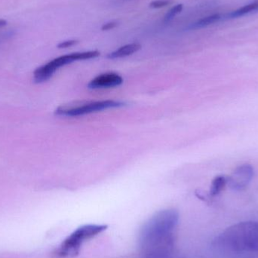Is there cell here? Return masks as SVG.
I'll use <instances>...</instances> for the list:
<instances>
[{"label": "cell", "mask_w": 258, "mask_h": 258, "mask_svg": "<svg viewBox=\"0 0 258 258\" xmlns=\"http://www.w3.org/2000/svg\"><path fill=\"white\" fill-rule=\"evenodd\" d=\"M227 258H258V222L245 221L226 229L214 242Z\"/></svg>", "instance_id": "1"}, {"label": "cell", "mask_w": 258, "mask_h": 258, "mask_svg": "<svg viewBox=\"0 0 258 258\" xmlns=\"http://www.w3.org/2000/svg\"><path fill=\"white\" fill-rule=\"evenodd\" d=\"M178 220V212L174 209H165L155 214L141 228V246L146 251L166 246L172 238Z\"/></svg>", "instance_id": "2"}, {"label": "cell", "mask_w": 258, "mask_h": 258, "mask_svg": "<svg viewBox=\"0 0 258 258\" xmlns=\"http://www.w3.org/2000/svg\"><path fill=\"white\" fill-rule=\"evenodd\" d=\"M104 224H86L74 230L64 239L57 250L60 257H73L80 252L82 245L89 239L101 234L107 229Z\"/></svg>", "instance_id": "3"}, {"label": "cell", "mask_w": 258, "mask_h": 258, "mask_svg": "<svg viewBox=\"0 0 258 258\" xmlns=\"http://www.w3.org/2000/svg\"><path fill=\"white\" fill-rule=\"evenodd\" d=\"M99 55L100 52L98 51H89L72 53V54L60 56V57L54 58V60L38 68L33 74L34 81L37 83H44V82L49 80L57 70L66 66V65L72 63L73 62L77 61V60L95 58Z\"/></svg>", "instance_id": "4"}, {"label": "cell", "mask_w": 258, "mask_h": 258, "mask_svg": "<svg viewBox=\"0 0 258 258\" xmlns=\"http://www.w3.org/2000/svg\"><path fill=\"white\" fill-rule=\"evenodd\" d=\"M125 105V104L124 102L113 101V100L92 101V102L84 103L79 105L59 107L55 110V114L57 116L77 117V116L91 114V113H97V112L108 110V109L119 108Z\"/></svg>", "instance_id": "5"}, {"label": "cell", "mask_w": 258, "mask_h": 258, "mask_svg": "<svg viewBox=\"0 0 258 258\" xmlns=\"http://www.w3.org/2000/svg\"><path fill=\"white\" fill-rule=\"evenodd\" d=\"M254 174V168L251 165H239L230 176H227V185L235 190L245 189L252 180Z\"/></svg>", "instance_id": "6"}, {"label": "cell", "mask_w": 258, "mask_h": 258, "mask_svg": "<svg viewBox=\"0 0 258 258\" xmlns=\"http://www.w3.org/2000/svg\"><path fill=\"white\" fill-rule=\"evenodd\" d=\"M122 83L123 79L119 74L116 73H106L91 80L88 84V88L90 89H109L117 87Z\"/></svg>", "instance_id": "7"}, {"label": "cell", "mask_w": 258, "mask_h": 258, "mask_svg": "<svg viewBox=\"0 0 258 258\" xmlns=\"http://www.w3.org/2000/svg\"><path fill=\"white\" fill-rule=\"evenodd\" d=\"M141 45L138 43L128 44V45L120 47V48L116 49V51L110 53V54L107 55V57H108L109 59L122 58V57L132 55L134 53L137 52L138 50L141 49Z\"/></svg>", "instance_id": "8"}, {"label": "cell", "mask_w": 258, "mask_h": 258, "mask_svg": "<svg viewBox=\"0 0 258 258\" xmlns=\"http://www.w3.org/2000/svg\"><path fill=\"white\" fill-rule=\"evenodd\" d=\"M222 18L220 14H214V15H209V16L201 18L199 21H196L194 24H191L188 27V30H198V29L205 28L209 27L212 24L218 22Z\"/></svg>", "instance_id": "9"}, {"label": "cell", "mask_w": 258, "mask_h": 258, "mask_svg": "<svg viewBox=\"0 0 258 258\" xmlns=\"http://www.w3.org/2000/svg\"><path fill=\"white\" fill-rule=\"evenodd\" d=\"M257 11H258V1H255L254 3L245 5V6L236 9V10L230 12V14H228V18H240V17L245 16V15L252 13V12H257Z\"/></svg>", "instance_id": "10"}, {"label": "cell", "mask_w": 258, "mask_h": 258, "mask_svg": "<svg viewBox=\"0 0 258 258\" xmlns=\"http://www.w3.org/2000/svg\"><path fill=\"white\" fill-rule=\"evenodd\" d=\"M227 185V176L219 175L217 176L212 180V186L210 188V195L212 197H215L221 194V191L226 187Z\"/></svg>", "instance_id": "11"}, {"label": "cell", "mask_w": 258, "mask_h": 258, "mask_svg": "<svg viewBox=\"0 0 258 258\" xmlns=\"http://www.w3.org/2000/svg\"><path fill=\"white\" fill-rule=\"evenodd\" d=\"M183 5L178 4L177 6H174V7L171 8L165 16V22H169L170 21L173 19L177 14L180 13L181 11L183 10Z\"/></svg>", "instance_id": "12"}, {"label": "cell", "mask_w": 258, "mask_h": 258, "mask_svg": "<svg viewBox=\"0 0 258 258\" xmlns=\"http://www.w3.org/2000/svg\"><path fill=\"white\" fill-rule=\"evenodd\" d=\"M171 0H156L150 3V7L153 9H160L171 4Z\"/></svg>", "instance_id": "13"}, {"label": "cell", "mask_w": 258, "mask_h": 258, "mask_svg": "<svg viewBox=\"0 0 258 258\" xmlns=\"http://www.w3.org/2000/svg\"><path fill=\"white\" fill-rule=\"evenodd\" d=\"M78 43V41L77 40H68L64 41V42H60L57 45V48H67L69 47L73 46V45H76Z\"/></svg>", "instance_id": "14"}, {"label": "cell", "mask_w": 258, "mask_h": 258, "mask_svg": "<svg viewBox=\"0 0 258 258\" xmlns=\"http://www.w3.org/2000/svg\"><path fill=\"white\" fill-rule=\"evenodd\" d=\"M116 26H117V22H116V21H110V22L104 24L102 27H101V29H102V30H109L114 28Z\"/></svg>", "instance_id": "15"}, {"label": "cell", "mask_w": 258, "mask_h": 258, "mask_svg": "<svg viewBox=\"0 0 258 258\" xmlns=\"http://www.w3.org/2000/svg\"><path fill=\"white\" fill-rule=\"evenodd\" d=\"M6 24H7V21H5V20L0 19V28L5 27Z\"/></svg>", "instance_id": "16"}]
</instances>
